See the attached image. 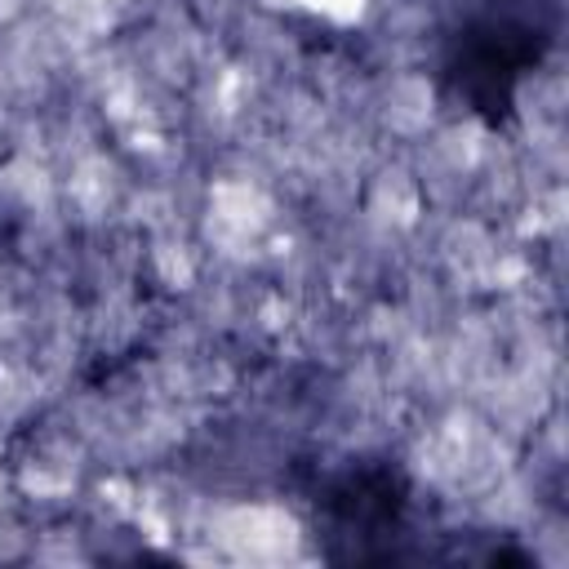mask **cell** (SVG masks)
<instances>
[{
  "label": "cell",
  "instance_id": "1",
  "mask_svg": "<svg viewBox=\"0 0 569 569\" xmlns=\"http://www.w3.org/2000/svg\"><path fill=\"white\" fill-rule=\"evenodd\" d=\"M560 0H462L440 44V89L489 129L511 124L520 84L560 40Z\"/></svg>",
  "mask_w": 569,
  "mask_h": 569
},
{
  "label": "cell",
  "instance_id": "2",
  "mask_svg": "<svg viewBox=\"0 0 569 569\" xmlns=\"http://www.w3.org/2000/svg\"><path fill=\"white\" fill-rule=\"evenodd\" d=\"M325 556L396 560L413 516V485L387 458H356L329 471L311 498Z\"/></svg>",
  "mask_w": 569,
  "mask_h": 569
}]
</instances>
